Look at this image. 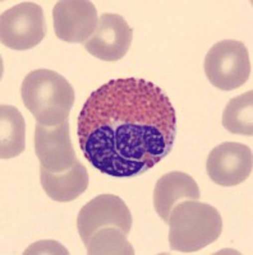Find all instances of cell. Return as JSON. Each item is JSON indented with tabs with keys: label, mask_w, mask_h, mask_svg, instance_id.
Segmentation results:
<instances>
[{
	"label": "cell",
	"mask_w": 253,
	"mask_h": 255,
	"mask_svg": "<svg viewBox=\"0 0 253 255\" xmlns=\"http://www.w3.org/2000/svg\"><path fill=\"white\" fill-rule=\"evenodd\" d=\"M77 128L88 162L102 174L125 179L145 174L170 153L177 114L156 84L111 79L84 102Z\"/></svg>",
	"instance_id": "6da1fadb"
},
{
	"label": "cell",
	"mask_w": 253,
	"mask_h": 255,
	"mask_svg": "<svg viewBox=\"0 0 253 255\" xmlns=\"http://www.w3.org/2000/svg\"><path fill=\"white\" fill-rule=\"evenodd\" d=\"M20 95L27 110L45 127H56L67 120L74 104L69 82L50 69L29 72L22 82Z\"/></svg>",
	"instance_id": "7a4b0ae2"
},
{
	"label": "cell",
	"mask_w": 253,
	"mask_h": 255,
	"mask_svg": "<svg viewBox=\"0 0 253 255\" xmlns=\"http://www.w3.org/2000/svg\"><path fill=\"white\" fill-rule=\"evenodd\" d=\"M169 243L174 252L196 253L215 243L223 220L215 207L198 200H184L169 216Z\"/></svg>",
	"instance_id": "3957f363"
},
{
	"label": "cell",
	"mask_w": 253,
	"mask_h": 255,
	"mask_svg": "<svg viewBox=\"0 0 253 255\" xmlns=\"http://www.w3.org/2000/svg\"><path fill=\"white\" fill-rule=\"evenodd\" d=\"M204 68L210 83L223 91L242 87L252 72L247 47L236 40H223L214 45L205 58Z\"/></svg>",
	"instance_id": "277c9868"
},
{
	"label": "cell",
	"mask_w": 253,
	"mask_h": 255,
	"mask_svg": "<svg viewBox=\"0 0 253 255\" xmlns=\"http://www.w3.org/2000/svg\"><path fill=\"white\" fill-rule=\"evenodd\" d=\"M46 35L44 10L37 3L23 1L6 9L0 17V40L13 50L37 46Z\"/></svg>",
	"instance_id": "5b68a950"
},
{
	"label": "cell",
	"mask_w": 253,
	"mask_h": 255,
	"mask_svg": "<svg viewBox=\"0 0 253 255\" xmlns=\"http://www.w3.org/2000/svg\"><path fill=\"white\" fill-rule=\"evenodd\" d=\"M105 227H118L127 235L132 229V215L124 200L118 195L101 194L82 207L77 218V229L83 244Z\"/></svg>",
	"instance_id": "8992f818"
},
{
	"label": "cell",
	"mask_w": 253,
	"mask_h": 255,
	"mask_svg": "<svg viewBox=\"0 0 253 255\" xmlns=\"http://www.w3.org/2000/svg\"><path fill=\"white\" fill-rule=\"evenodd\" d=\"M54 31L59 40L84 44L97 27V10L87 0H60L52 9Z\"/></svg>",
	"instance_id": "52a82bcc"
},
{
	"label": "cell",
	"mask_w": 253,
	"mask_h": 255,
	"mask_svg": "<svg viewBox=\"0 0 253 255\" xmlns=\"http://www.w3.org/2000/svg\"><path fill=\"white\" fill-rule=\"evenodd\" d=\"M252 149L237 142H225L214 148L206 162L209 177L220 186L239 185L252 174Z\"/></svg>",
	"instance_id": "ba28073f"
},
{
	"label": "cell",
	"mask_w": 253,
	"mask_h": 255,
	"mask_svg": "<svg viewBox=\"0 0 253 255\" xmlns=\"http://www.w3.org/2000/svg\"><path fill=\"white\" fill-rule=\"evenodd\" d=\"M35 152L40 167L54 174L69 170L77 161L69 136V122L64 120L56 127L36 125Z\"/></svg>",
	"instance_id": "9c48e42d"
},
{
	"label": "cell",
	"mask_w": 253,
	"mask_h": 255,
	"mask_svg": "<svg viewBox=\"0 0 253 255\" xmlns=\"http://www.w3.org/2000/svg\"><path fill=\"white\" fill-rule=\"evenodd\" d=\"M133 31L119 14L104 13L100 15L93 35L84 42L91 55L104 61H117L128 52Z\"/></svg>",
	"instance_id": "30bf717a"
},
{
	"label": "cell",
	"mask_w": 253,
	"mask_h": 255,
	"mask_svg": "<svg viewBox=\"0 0 253 255\" xmlns=\"http://www.w3.org/2000/svg\"><path fill=\"white\" fill-rule=\"evenodd\" d=\"M200 188L186 172L172 171L157 180L154 190V207L164 222L168 223L170 212L181 200H198Z\"/></svg>",
	"instance_id": "8fae6325"
},
{
	"label": "cell",
	"mask_w": 253,
	"mask_h": 255,
	"mask_svg": "<svg viewBox=\"0 0 253 255\" xmlns=\"http://www.w3.org/2000/svg\"><path fill=\"white\" fill-rule=\"evenodd\" d=\"M40 181L50 199L55 202H72L88 188V172L78 159L64 172L54 174L40 167Z\"/></svg>",
	"instance_id": "7c38bea8"
},
{
	"label": "cell",
	"mask_w": 253,
	"mask_h": 255,
	"mask_svg": "<svg viewBox=\"0 0 253 255\" xmlns=\"http://www.w3.org/2000/svg\"><path fill=\"white\" fill-rule=\"evenodd\" d=\"M26 144V124L17 108L0 106V158L19 156Z\"/></svg>",
	"instance_id": "4fadbf2b"
},
{
	"label": "cell",
	"mask_w": 253,
	"mask_h": 255,
	"mask_svg": "<svg viewBox=\"0 0 253 255\" xmlns=\"http://www.w3.org/2000/svg\"><path fill=\"white\" fill-rule=\"evenodd\" d=\"M223 127L233 134H253V92L243 93L234 97L223 113Z\"/></svg>",
	"instance_id": "5bb4252c"
},
{
	"label": "cell",
	"mask_w": 253,
	"mask_h": 255,
	"mask_svg": "<svg viewBox=\"0 0 253 255\" xmlns=\"http://www.w3.org/2000/svg\"><path fill=\"white\" fill-rule=\"evenodd\" d=\"M127 234L118 227L100 229L84 244L90 255H133L134 249L127 239Z\"/></svg>",
	"instance_id": "9a60e30c"
}]
</instances>
